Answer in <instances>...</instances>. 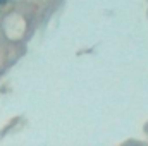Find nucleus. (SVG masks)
Masks as SVG:
<instances>
[{
    "label": "nucleus",
    "instance_id": "f257e3e1",
    "mask_svg": "<svg viewBox=\"0 0 148 146\" xmlns=\"http://www.w3.org/2000/svg\"><path fill=\"white\" fill-rule=\"evenodd\" d=\"M7 3V0H0V5H5Z\"/></svg>",
    "mask_w": 148,
    "mask_h": 146
}]
</instances>
